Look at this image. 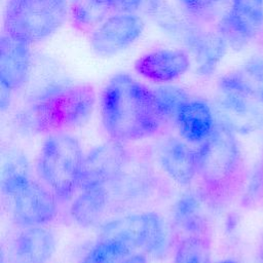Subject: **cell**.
<instances>
[{
  "label": "cell",
  "mask_w": 263,
  "mask_h": 263,
  "mask_svg": "<svg viewBox=\"0 0 263 263\" xmlns=\"http://www.w3.org/2000/svg\"><path fill=\"white\" fill-rule=\"evenodd\" d=\"M101 115L107 134L121 143L148 138L163 122L153 89L126 73L114 75L105 85Z\"/></svg>",
  "instance_id": "6da1fadb"
},
{
  "label": "cell",
  "mask_w": 263,
  "mask_h": 263,
  "mask_svg": "<svg viewBox=\"0 0 263 263\" xmlns=\"http://www.w3.org/2000/svg\"><path fill=\"white\" fill-rule=\"evenodd\" d=\"M197 175L209 198H219L229 193L237 184L242 156L236 134L217 121L213 133L196 150Z\"/></svg>",
  "instance_id": "7a4b0ae2"
},
{
  "label": "cell",
  "mask_w": 263,
  "mask_h": 263,
  "mask_svg": "<svg viewBox=\"0 0 263 263\" xmlns=\"http://www.w3.org/2000/svg\"><path fill=\"white\" fill-rule=\"evenodd\" d=\"M95 91L85 84L58 83L45 88L29 111V122L39 132L82 125L90 117Z\"/></svg>",
  "instance_id": "3957f363"
},
{
  "label": "cell",
  "mask_w": 263,
  "mask_h": 263,
  "mask_svg": "<svg viewBox=\"0 0 263 263\" xmlns=\"http://www.w3.org/2000/svg\"><path fill=\"white\" fill-rule=\"evenodd\" d=\"M83 158L79 141L70 134L57 132L43 142L36 171L60 201L70 199L78 188Z\"/></svg>",
  "instance_id": "277c9868"
},
{
  "label": "cell",
  "mask_w": 263,
  "mask_h": 263,
  "mask_svg": "<svg viewBox=\"0 0 263 263\" xmlns=\"http://www.w3.org/2000/svg\"><path fill=\"white\" fill-rule=\"evenodd\" d=\"M66 16V0H8L4 33L29 44L40 42L57 32Z\"/></svg>",
  "instance_id": "5b68a950"
},
{
  "label": "cell",
  "mask_w": 263,
  "mask_h": 263,
  "mask_svg": "<svg viewBox=\"0 0 263 263\" xmlns=\"http://www.w3.org/2000/svg\"><path fill=\"white\" fill-rule=\"evenodd\" d=\"M219 90V122L241 135L263 127V98L246 74L225 75Z\"/></svg>",
  "instance_id": "8992f818"
},
{
  "label": "cell",
  "mask_w": 263,
  "mask_h": 263,
  "mask_svg": "<svg viewBox=\"0 0 263 263\" xmlns=\"http://www.w3.org/2000/svg\"><path fill=\"white\" fill-rule=\"evenodd\" d=\"M101 237L121 240L133 250L154 256L162 255L168 243L165 223L155 212L130 214L112 220L102 227Z\"/></svg>",
  "instance_id": "52a82bcc"
},
{
  "label": "cell",
  "mask_w": 263,
  "mask_h": 263,
  "mask_svg": "<svg viewBox=\"0 0 263 263\" xmlns=\"http://www.w3.org/2000/svg\"><path fill=\"white\" fill-rule=\"evenodd\" d=\"M11 213L14 222L23 228L44 226L58 214V198L44 184L30 180L11 197Z\"/></svg>",
  "instance_id": "ba28073f"
},
{
  "label": "cell",
  "mask_w": 263,
  "mask_h": 263,
  "mask_svg": "<svg viewBox=\"0 0 263 263\" xmlns=\"http://www.w3.org/2000/svg\"><path fill=\"white\" fill-rule=\"evenodd\" d=\"M127 161L128 153L121 142L112 139L96 146L84 155L78 188L107 187L119 176Z\"/></svg>",
  "instance_id": "9c48e42d"
},
{
  "label": "cell",
  "mask_w": 263,
  "mask_h": 263,
  "mask_svg": "<svg viewBox=\"0 0 263 263\" xmlns=\"http://www.w3.org/2000/svg\"><path fill=\"white\" fill-rule=\"evenodd\" d=\"M145 23L135 13H116L107 17L90 36L92 50L101 57H113L133 45L142 35Z\"/></svg>",
  "instance_id": "30bf717a"
},
{
  "label": "cell",
  "mask_w": 263,
  "mask_h": 263,
  "mask_svg": "<svg viewBox=\"0 0 263 263\" xmlns=\"http://www.w3.org/2000/svg\"><path fill=\"white\" fill-rule=\"evenodd\" d=\"M263 27V0H231L219 25L220 35L233 47L255 38Z\"/></svg>",
  "instance_id": "8fae6325"
},
{
  "label": "cell",
  "mask_w": 263,
  "mask_h": 263,
  "mask_svg": "<svg viewBox=\"0 0 263 263\" xmlns=\"http://www.w3.org/2000/svg\"><path fill=\"white\" fill-rule=\"evenodd\" d=\"M134 68L145 79L155 83H167L183 76L190 68L188 54L177 48H162L139 57Z\"/></svg>",
  "instance_id": "7c38bea8"
},
{
  "label": "cell",
  "mask_w": 263,
  "mask_h": 263,
  "mask_svg": "<svg viewBox=\"0 0 263 263\" xmlns=\"http://www.w3.org/2000/svg\"><path fill=\"white\" fill-rule=\"evenodd\" d=\"M30 44L3 33L0 40V83L14 90L24 85L30 71Z\"/></svg>",
  "instance_id": "4fadbf2b"
},
{
  "label": "cell",
  "mask_w": 263,
  "mask_h": 263,
  "mask_svg": "<svg viewBox=\"0 0 263 263\" xmlns=\"http://www.w3.org/2000/svg\"><path fill=\"white\" fill-rule=\"evenodd\" d=\"M158 159L165 175L179 185H189L197 175L196 150L184 140H166L159 149Z\"/></svg>",
  "instance_id": "5bb4252c"
},
{
  "label": "cell",
  "mask_w": 263,
  "mask_h": 263,
  "mask_svg": "<svg viewBox=\"0 0 263 263\" xmlns=\"http://www.w3.org/2000/svg\"><path fill=\"white\" fill-rule=\"evenodd\" d=\"M175 121L181 138L190 144H201L217 124L210 105L196 99H189L180 107Z\"/></svg>",
  "instance_id": "9a60e30c"
},
{
  "label": "cell",
  "mask_w": 263,
  "mask_h": 263,
  "mask_svg": "<svg viewBox=\"0 0 263 263\" xmlns=\"http://www.w3.org/2000/svg\"><path fill=\"white\" fill-rule=\"evenodd\" d=\"M55 250V236L44 226L24 228L15 237L12 247L17 263H46Z\"/></svg>",
  "instance_id": "2e32d148"
},
{
  "label": "cell",
  "mask_w": 263,
  "mask_h": 263,
  "mask_svg": "<svg viewBox=\"0 0 263 263\" xmlns=\"http://www.w3.org/2000/svg\"><path fill=\"white\" fill-rule=\"evenodd\" d=\"M109 202L107 187L81 190L70 206L72 219L81 227H93L103 218Z\"/></svg>",
  "instance_id": "e0dca14e"
},
{
  "label": "cell",
  "mask_w": 263,
  "mask_h": 263,
  "mask_svg": "<svg viewBox=\"0 0 263 263\" xmlns=\"http://www.w3.org/2000/svg\"><path fill=\"white\" fill-rule=\"evenodd\" d=\"M203 201L204 197L199 193L186 192L174 204V222L188 235H205L206 219Z\"/></svg>",
  "instance_id": "ac0fdd59"
},
{
  "label": "cell",
  "mask_w": 263,
  "mask_h": 263,
  "mask_svg": "<svg viewBox=\"0 0 263 263\" xmlns=\"http://www.w3.org/2000/svg\"><path fill=\"white\" fill-rule=\"evenodd\" d=\"M227 43L221 35L201 34L194 36L191 47L198 62V72L202 75H211L220 60L223 58Z\"/></svg>",
  "instance_id": "d6986e66"
},
{
  "label": "cell",
  "mask_w": 263,
  "mask_h": 263,
  "mask_svg": "<svg viewBox=\"0 0 263 263\" xmlns=\"http://www.w3.org/2000/svg\"><path fill=\"white\" fill-rule=\"evenodd\" d=\"M31 180L29 163L25 155L17 151L7 153L3 163L1 187L4 196L11 197L18 189Z\"/></svg>",
  "instance_id": "ffe728a7"
},
{
  "label": "cell",
  "mask_w": 263,
  "mask_h": 263,
  "mask_svg": "<svg viewBox=\"0 0 263 263\" xmlns=\"http://www.w3.org/2000/svg\"><path fill=\"white\" fill-rule=\"evenodd\" d=\"M173 263H211L210 240L205 235H188L176 248Z\"/></svg>",
  "instance_id": "44dd1931"
},
{
  "label": "cell",
  "mask_w": 263,
  "mask_h": 263,
  "mask_svg": "<svg viewBox=\"0 0 263 263\" xmlns=\"http://www.w3.org/2000/svg\"><path fill=\"white\" fill-rule=\"evenodd\" d=\"M133 251L130 247L121 240L101 238L80 263H121Z\"/></svg>",
  "instance_id": "7402d4cb"
},
{
  "label": "cell",
  "mask_w": 263,
  "mask_h": 263,
  "mask_svg": "<svg viewBox=\"0 0 263 263\" xmlns=\"http://www.w3.org/2000/svg\"><path fill=\"white\" fill-rule=\"evenodd\" d=\"M153 91L163 121L175 120L180 107L190 99L184 89L172 85H163L153 89Z\"/></svg>",
  "instance_id": "603a6c76"
},
{
  "label": "cell",
  "mask_w": 263,
  "mask_h": 263,
  "mask_svg": "<svg viewBox=\"0 0 263 263\" xmlns=\"http://www.w3.org/2000/svg\"><path fill=\"white\" fill-rule=\"evenodd\" d=\"M245 70L246 75L263 98V61L250 62Z\"/></svg>",
  "instance_id": "cb8c5ba5"
},
{
  "label": "cell",
  "mask_w": 263,
  "mask_h": 263,
  "mask_svg": "<svg viewBox=\"0 0 263 263\" xmlns=\"http://www.w3.org/2000/svg\"><path fill=\"white\" fill-rule=\"evenodd\" d=\"M184 8L193 14H200L215 7L223 0H178Z\"/></svg>",
  "instance_id": "d4e9b609"
},
{
  "label": "cell",
  "mask_w": 263,
  "mask_h": 263,
  "mask_svg": "<svg viewBox=\"0 0 263 263\" xmlns=\"http://www.w3.org/2000/svg\"><path fill=\"white\" fill-rule=\"evenodd\" d=\"M142 2L143 0H106V7L118 13H134L140 8Z\"/></svg>",
  "instance_id": "484cf974"
},
{
  "label": "cell",
  "mask_w": 263,
  "mask_h": 263,
  "mask_svg": "<svg viewBox=\"0 0 263 263\" xmlns=\"http://www.w3.org/2000/svg\"><path fill=\"white\" fill-rule=\"evenodd\" d=\"M121 263H148V259L145 253H132Z\"/></svg>",
  "instance_id": "4316f807"
},
{
  "label": "cell",
  "mask_w": 263,
  "mask_h": 263,
  "mask_svg": "<svg viewBox=\"0 0 263 263\" xmlns=\"http://www.w3.org/2000/svg\"><path fill=\"white\" fill-rule=\"evenodd\" d=\"M12 90L7 88L4 85H1V109L4 110L8 105H9V100H10V92Z\"/></svg>",
  "instance_id": "83f0119b"
},
{
  "label": "cell",
  "mask_w": 263,
  "mask_h": 263,
  "mask_svg": "<svg viewBox=\"0 0 263 263\" xmlns=\"http://www.w3.org/2000/svg\"><path fill=\"white\" fill-rule=\"evenodd\" d=\"M215 263H239L238 261H236L235 259L232 258H225V259H221Z\"/></svg>",
  "instance_id": "f1b7e54d"
},
{
  "label": "cell",
  "mask_w": 263,
  "mask_h": 263,
  "mask_svg": "<svg viewBox=\"0 0 263 263\" xmlns=\"http://www.w3.org/2000/svg\"><path fill=\"white\" fill-rule=\"evenodd\" d=\"M260 255H261V259L263 261V241L261 243V247H260Z\"/></svg>",
  "instance_id": "f546056e"
},
{
  "label": "cell",
  "mask_w": 263,
  "mask_h": 263,
  "mask_svg": "<svg viewBox=\"0 0 263 263\" xmlns=\"http://www.w3.org/2000/svg\"><path fill=\"white\" fill-rule=\"evenodd\" d=\"M262 170H263V167H262Z\"/></svg>",
  "instance_id": "4dcf8cb0"
}]
</instances>
